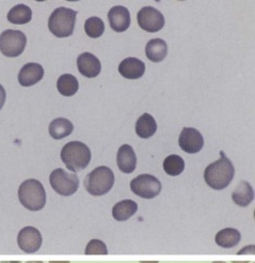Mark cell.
<instances>
[{"label":"cell","mask_w":255,"mask_h":263,"mask_svg":"<svg viewBox=\"0 0 255 263\" xmlns=\"http://www.w3.org/2000/svg\"><path fill=\"white\" fill-rule=\"evenodd\" d=\"M235 175V168L227 159L223 151L220 152V159L208 165L204 172V180L212 190H224L230 185Z\"/></svg>","instance_id":"obj_1"},{"label":"cell","mask_w":255,"mask_h":263,"mask_svg":"<svg viewBox=\"0 0 255 263\" xmlns=\"http://www.w3.org/2000/svg\"><path fill=\"white\" fill-rule=\"evenodd\" d=\"M61 160L69 170L83 172L91 162V151L82 141H70L64 144L60 153Z\"/></svg>","instance_id":"obj_2"},{"label":"cell","mask_w":255,"mask_h":263,"mask_svg":"<svg viewBox=\"0 0 255 263\" xmlns=\"http://www.w3.org/2000/svg\"><path fill=\"white\" fill-rule=\"evenodd\" d=\"M18 199L29 211L42 210L46 204V192L43 184L35 179L24 181L18 189Z\"/></svg>","instance_id":"obj_3"},{"label":"cell","mask_w":255,"mask_h":263,"mask_svg":"<svg viewBox=\"0 0 255 263\" xmlns=\"http://www.w3.org/2000/svg\"><path fill=\"white\" fill-rule=\"evenodd\" d=\"M87 192L92 196H104L109 193L114 184V174L107 166H100L85 178L84 181Z\"/></svg>","instance_id":"obj_4"},{"label":"cell","mask_w":255,"mask_h":263,"mask_svg":"<svg viewBox=\"0 0 255 263\" xmlns=\"http://www.w3.org/2000/svg\"><path fill=\"white\" fill-rule=\"evenodd\" d=\"M77 12L60 7L51 13L48 20L49 31L57 37H68L73 34Z\"/></svg>","instance_id":"obj_5"},{"label":"cell","mask_w":255,"mask_h":263,"mask_svg":"<svg viewBox=\"0 0 255 263\" xmlns=\"http://www.w3.org/2000/svg\"><path fill=\"white\" fill-rule=\"evenodd\" d=\"M49 183L57 194L61 196H72L79 187V180L75 174L65 172L62 168L52 170L49 176Z\"/></svg>","instance_id":"obj_6"},{"label":"cell","mask_w":255,"mask_h":263,"mask_svg":"<svg viewBox=\"0 0 255 263\" xmlns=\"http://www.w3.org/2000/svg\"><path fill=\"white\" fill-rule=\"evenodd\" d=\"M26 44L27 37L19 30L8 29L0 34V51L6 57H18L25 50Z\"/></svg>","instance_id":"obj_7"},{"label":"cell","mask_w":255,"mask_h":263,"mask_svg":"<svg viewBox=\"0 0 255 263\" xmlns=\"http://www.w3.org/2000/svg\"><path fill=\"white\" fill-rule=\"evenodd\" d=\"M162 182L152 175H140L130 182L131 192L144 199H153L162 192Z\"/></svg>","instance_id":"obj_8"},{"label":"cell","mask_w":255,"mask_h":263,"mask_svg":"<svg viewBox=\"0 0 255 263\" xmlns=\"http://www.w3.org/2000/svg\"><path fill=\"white\" fill-rule=\"evenodd\" d=\"M138 25L146 32H158L164 28L165 17L163 13L153 7L142 8L137 15Z\"/></svg>","instance_id":"obj_9"},{"label":"cell","mask_w":255,"mask_h":263,"mask_svg":"<svg viewBox=\"0 0 255 263\" xmlns=\"http://www.w3.org/2000/svg\"><path fill=\"white\" fill-rule=\"evenodd\" d=\"M43 243L42 234L36 228L28 226L23 228L17 235V244L23 252L27 254H34Z\"/></svg>","instance_id":"obj_10"},{"label":"cell","mask_w":255,"mask_h":263,"mask_svg":"<svg viewBox=\"0 0 255 263\" xmlns=\"http://www.w3.org/2000/svg\"><path fill=\"white\" fill-rule=\"evenodd\" d=\"M181 149L189 154H194L202 150L204 138L200 132L193 127H184L179 138Z\"/></svg>","instance_id":"obj_11"},{"label":"cell","mask_w":255,"mask_h":263,"mask_svg":"<svg viewBox=\"0 0 255 263\" xmlns=\"http://www.w3.org/2000/svg\"><path fill=\"white\" fill-rule=\"evenodd\" d=\"M44 69L41 64L29 62L25 64L18 73V83L23 87H31L42 81Z\"/></svg>","instance_id":"obj_12"},{"label":"cell","mask_w":255,"mask_h":263,"mask_svg":"<svg viewBox=\"0 0 255 263\" xmlns=\"http://www.w3.org/2000/svg\"><path fill=\"white\" fill-rule=\"evenodd\" d=\"M78 71L83 76L88 78H94L100 75L102 71V64L100 59L91 54V52H84L77 59Z\"/></svg>","instance_id":"obj_13"},{"label":"cell","mask_w":255,"mask_h":263,"mask_svg":"<svg viewBox=\"0 0 255 263\" xmlns=\"http://www.w3.org/2000/svg\"><path fill=\"white\" fill-rule=\"evenodd\" d=\"M108 21L112 30L115 32H124L130 26V13L123 6H115L108 12Z\"/></svg>","instance_id":"obj_14"},{"label":"cell","mask_w":255,"mask_h":263,"mask_svg":"<svg viewBox=\"0 0 255 263\" xmlns=\"http://www.w3.org/2000/svg\"><path fill=\"white\" fill-rule=\"evenodd\" d=\"M117 167L124 174H131L137 167V156L132 147L129 144H123L117 150L116 155Z\"/></svg>","instance_id":"obj_15"},{"label":"cell","mask_w":255,"mask_h":263,"mask_svg":"<svg viewBox=\"0 0 255 263\" xmlns=\"http://www.w3.org/2000/svg\"><path fill=\"white\" fill-rule=\"evenodd\" d=\"M119 72L127 80H138L145 72V64L138 58L129 57L120 63Z\"/></svg>","instance_id":"obj_16"},{"label":"cell","mask_w":255,"mask_h":263,"mask_svg":"<svg viewBox=\"0 0 255 263\" xmlns=\"http://www.w3.org/2000/svg\"><path fill=\"white\" fill-rule=\"evenodd\" d=\"M145 54L152 62H162L168 55V45L163 39H152L146 44Z\"/></svg>","instance_id":"obj_17"},{"label":"cell","mask_w":255,"mask_h":263,"mask_svg":"<svg viewBox=\"0 0 255 263\" xmlns=\"http://www.w3.org/2000/svg\"><path fill=\"white\" fill-rule=\"evenodd\" d=\"M73 123L68 119H64V118H57V119L52 120L48 127L49 135L56 140L70 136L73 133Z\"/></svg>","instance_id":"obj_18"},{"label":"cell","mask_w":255,"mask_h":263,"mask_svg":"<svg viewBox=\"0 0 255 263\" xmlns=\"http://www.w3.org/2000/svg\"><path fill=\"white\" fill-rule=\"evenodd\" d=\"M138 211V204L130 199H125L114 204L112 209V216L117 221H125Z\"/></svg>","instance_id":"obj_19"},{"label":"cell","mask_w":255,"mask_h":263,"mask_svg":"<svg viewBox=\"0 0 255 263\" xmlns=\"http://www.w3.org/2000/svg\"><path fill=\"white\" fill-rule=\"evenodd\" d=\"M232 199L239 206H248L254 199L253 187L247 181H241L233 192Z\"/></svg>","instance_id":"obj_20"},{"label":"cell","mask_w":255,"mask_h":263,"mask_svg":"<svg viewBox=\"0 0 255 263\" xmlns=\"http://www.w3.org/2000/svg\"><path fill=\"white\" fill-rule=\"evenodd\" d=\"M157 130V123L150 114H143L136 122V133L141 138H150Z\"/></svg>","instance_id":"obj_21"},{"label":"cell","mask_w":255,"mask_h":263,"mask_svg":"<svg viewBox=\"0 0 255 263\" xmlns=\"http://www.w3.org/2000/svg\"><path fill=\"white\" fill-rule=\"evenodd\" d=\"M241 240V234L238 230L234 228H225L220 230L216 235L217 245L222 248H232L235 247Z\"/></svg>","instance_id":"obj_22"},{"label":"cell","mask_w":255,"mask_h":263,"mask_svg":"<svg viewBox=\"0 0 255 263\" xmlns=\"http://www.w3.org/2000/svg\"><path fill=\"white\" fill-rule=\"evenodd\" d=\"M7 18L14 25H25L31 21L32 11L28 6L17 5L9 11Z\"/></svg>","instance_id":"obj_23"},{"label":"cell","mask_w":255,"mask_h":263,"mask_svg":"<svg viewBox=\"0 0 255 263\" xmlns=\"http://www.w3.org/2000/svg\"><path fill=\"white\" fill-rule=\"evenodd\" d=\"M79 84L77 78L72 74H63L58 78L57 89L64 97H72L78 91Z\"/></svg>","instance_id":"obj_24"},{"label":"cell","mask_w":255,"mask_h":263,"mask_svg":"<svg viewBox=\"0 0 255 263\" xmlns=\"http://www.w3.org/2000/svg\"><path fill=\"white\" fill-rule=\"evenodd\" d=\"M185 169V162L180 155L172 154L166 157L164 162V170L167 175L176 177L180 176Z\"/></svg>","instance_id":"obj_25"},{"label":"cell","mask_w":255,"mask_h":263,"mask_svg":"<svg viewBox=\"0 0 255 263\" xmlns=\"http://www.w3.org/2000/svg\"><path fill=\"white\" fill-rule=\"evenodd\" d=\"M85 30L88 36L92 39H97L102 36L105 31V24L102 18L97 16H92L86 21Z\"/></svg>","instance_id":"obj_26"},{"label":"cell","mask_w":255,"mask_h":263,"mask_svg":"<svg viewBox=\"0 0 255 263\" xmlns=\"http://www.w3.org/2000/svg\"><path fill=\"white\" fill-rule=\"evenodd\" d=\"M85 253L86 255H107L108 249L103 241L94 239L88 243Z\"/></svg>","instance_id":"obj_27"},{"label":"cell","mask_w":255,"mask_h":263,"mask_svg":"<svg viewBox=\"0 0 255 263\" xmlns=\"http://www.w3.org/2000/svg\"><path fill=\"white\" fill-rule=\"evenodd\" d=\"M6 97H7L6 90L2 85H0V110H2V108L4 107L5 102H6Z\"/></svg>","instance_id":"obj_28"},{"label":"cell","mask_w":255,"mask_h":263,"mask_svg":"<svg viewBox=\"0 0 255 263\" xmlns=\"http://www.w3.org/2000/svg\"><path fill=\"white\" fill-rule=\"evenodd\" d=\"M49 263H70V261H49Z\"/></svg>","instance_id":"obj_29"},{"label":"cell","mask_w":255,"mask_h":263,"mask_svg":"<svg viewBox=\"0 0 255 263\" xmlns=\"http://www.w3.org/2000/svg\"><path fill=\"white\" fill-rule=\"evenodd\" d=\"M0 263H22V262L21 261H3Z\"/></svg>","instance_id":"obj_30"},{"label":"cell","mask_w":255,"mask_h":263,"mask_svg":"<svg viewBox=\"0 0 255 263\" xmlns=\"http://www.w3.org/2000/svg\"><path fill=\"white\" fill-rule=\"evenodd\" d=\"M26 263H44L43 261H28V262H26Z\"/></svg>","instance_id":"obj_31"},{"label":"cell","mask_w":255,"mask_h":263,"mask_svg":"<svg viewBox=\"0 0 255 263\" xmlns=\"http://www.w3.org/2000/svg\"><path fill=\"white\" fill-rule=\"evenodd\" d=\"M141 263H158V261H152V262H145V261H141Z\"/></svg>","instance_id":"obj_32"},{"label":"cell","mask_w":255,"mask_h":263,"mask_svg":"<svg viewBox=\"0 0 255 263\" xmlns=\"http://www.w3.org/2000/svg\"><path fill=\"white\" fill-rule=\"evenodd\" d=\"M212 263H226V262H223V261H214Z\"/></svg>","instance_id":"obj_33"}]
</instances>
